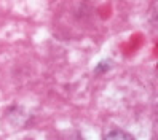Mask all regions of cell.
Listing matches in <instances>:
<instances>
[{
	"instance_id": "obj_1",
	"label": "cell",
	"mask_w": 158,
	"mask_h": 140,
	"mask_svg": "<svg viewBox=\"0 0 158 140\" xmlns=\"http://www.w3.org/2000/svg\"><path fill=\"white\" fill-rule=\"evenodd\" d=\"M104 140H134L131 137V134H128L126 130H122V129H114L106 135Z\"/></svg>"
}]
</instances>
